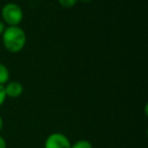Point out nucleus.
Listing matches in <instances>:
<instances>
[{
    "instance_id": "obj_1",
    "label": "nucleus",
    "mask_w": 148,
    "mask_h": 148,
    "mask_svg": "<svg viewBox=\"0 0 148 148\" xmlns=\"http://www.w3.org/2000/svg\"><path fill=\"white\" fill-rule=\"evenodd\" d=\"M2 42L9 53H19L26 43V34L19 26H8L2 33Z\"/></svg>"
},
{
    "instance_id": "obj_2",
    "label": "nucleus",
    "mask_w": 148,
    "mask_h": 148,
    "mask_svg": "<svg viewBox=\"0 0 148 148\" xmlns=\"http://www.w3.org/2000/svg\"><path fill=\"white\" fill-rule=\"evenodd\" d=\"M1 16L3 22H5L8 26H18L22 21L24 12L18 4L9 2L2 7Z\"/></svg>"
},
{
    "instance_id": "obj_3",
    "label": "nucleus",
    "mask_w": 148,
    "mask_h": 148,
    "mask_svg": "<svg viewBox=\"0 0 148 148\" xmlns=\"http://www.w3.org/2000/svg\"><path fill=\"white\" fill-rule=\"evenodd\" d=\"M69 138L61 132H53L46 138L44 148H71Z\"/></svg>"
},
{
    "instance_id": "obj_4",
    "label": "nucleus",
    "mask_w": 148,
    "mask_h": 148,
    "mask_svg": "<svg viewBox=\"0 0 148 148\" xmlns=\"http://www.w3.org/2000/svg\"><path fill=\"white\" fill-rule=\"evenodd\" d=\"M4 90H5L6 97L15 99V98H18L22 95V93H24V86L20 83L15 82V81H11V82H8L7 84L4 85Z\"/></svg>"
},
{
    "instance_id": "obj_5",
    "label": "nucleus",
    "mask_w": 148,
    "mask_h": 148,
    "mask_svg": "<svg viewBox=\"0 0 148 148\" xmlns=\"http://www.w3.org/2000/svg\"><path fill=\"white\" fill-rule=\"evenodd\" d=\"M9 78H10V74L7 66L0 62V85L4 86L5 84H7L9 82Z\"/></svg>"
},
{
    "instance_id": "obj_6",
    "label": "nucleus",
    "mask_w": 148,
    "mask_h": 148,
    "mask_svg": "<svg viewBox=\"0 0 148 148\" xmlns=\"http://www.w3.org/2000/svg\"><path fill=\"white\" fill-rule=\"evenodd\" d=\"M71 148H93V145L90 141L86 139H79L73 144H71Z\"/></svg>"
},
{
    "instance_id": "obj_7",
    "label": "nucleus",
    "mask_w": 148,
    "mask_h": 148,
    "mask_svg": "<svg viewBox=\"0 0 148 148\" xmlns=\"http://www.w3.org/2000/svg\"><path fill=\"white\" fill-rule=\"evenodd\" d=\"M79 0H58L59 4L63 8H72Z\"/></svg>"
},
{
    "instance_id": "obj_8",
    "label": "nucleus",
    "mask_w": 148,
    "mask_h": 148,
    "mask_svg": "<svg viewBox=\"0 0 148 148\" xmlns=\"http://www.w3.org/2000/svg\"><path fill=\"white\" fill-rule=\"evenodd\" d=\"M6 94H5V90H4V86L0 85V107L4 104V102L6 101Z\"/></svg>"
},
{
    "instance_id": "obj_9",
    "label": "nucleus",
    "mask_w": 148,
    "mask_h": 148,
    "mask_svg": "<svg viewBox=\"0 0 148 148\" xmlns=\"http://www.w3.org/2000/svg\"><path fill=\"white\" fill-rule=\"evenodd\" d=\"M0 148H7V143H6L4 137L0 135Z\"/></svg>"
},
{
    "instance_id": "obj_10",
    "label": "nucleus",
    "mask_w": 148,
    "mask_h": 148,
    "mask_svg": "<svg viewBox=\"0 0 148 148\" xmlns=\"http://www.w3.org/2000/svg\"><path fill=\"white\" fill-rule=\"evenodd\" d=\"M4 29H5V25H4L3 22L0 20V35H2V33H3Z\"/></svg>"
},
{
    "instance_id": "obj_11",
    "label": "nucleus",
    "mask_w": 148,
    "mask_h": 148,
    "mask_svg": "<svg viewBox=\"0 0 148 148\" xmlns=\"http://www.w3.org/2000/svg\"><path fill=\"white\" fill-rule=\"evenodd\" d=\"M3 126H4V122H3V119L0 116V133H1L2 129H3Z\"/></svg>"
},
{
    "instance_id": "obj_12",
    "label": "nucleus",
    "mask_w": 148,
    "mask_h": 148,
    "mask_svg": "<svg viewBox=\"0 0 148 148\" xmlns=\"http://www.w3.org/2000/svg\"><path fill=\"white\" fill-rule=\"evenodd\" d=\"M79 1H82V2H90L91 0H79Z\"/></svg>"
}]
</instances>
